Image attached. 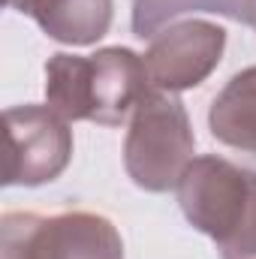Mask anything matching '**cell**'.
Listing matches in <instances>:
<instances>
[{
	"instance_id": "1",
	"label": "cell",
	"mask_w": 256,
	"mask_h": 259,
	"mask_svg": "<svg viewBox=\"0 0 256 259\" xmlns=\"http://www.w3.org/2000/svg\"><path fill=\"white\" fill-rule=\"evenodd\" d=\"M151 91L145 58L124 46H109L88 58L58 52L46 64V106L69 124H130Z\"/></svg>"
},
{
	"instance_id": "2",
	"label": "cell",
	"mask_w": 256,
	"mask_h": 259,
	"mask_svg": "<svg viewBox=\"0 0 256 259\" xmlns=\"http://www.w3.org/2000/svg\"><path fill=\"white\" fill-rule=\"evenodd\" d=\"M175 193L187 223L217 244L220 259H256V172L205 154L187 166Z\"/></svg>"
},
{
	"instance_id": "3",
	"label": "cell",
	"mask_w": 256,
	"mask_h": 259,
	"mask_svg": "<svg viewBox=\"0 0 256 259\" xmlns=\"http://www.w3.org/2000/svg\"><path fill=\"white\" fill-rule=\"evenodd\" d=\"M193 151L196 136L178 94L151 91L130 118L124 139L130 181L145 193H169L196 160Z\"/></svg>"
},
{
	"instance_id": "4",
	"label": "cell",
	"mask_w": 256,
	"mask_h": 259,
	"mask_svg": "<svg viewBox=\"0 0 256 259\" xmlns=\"http://www.w3.org/2000/svg\"><path fill=\"white\" fill-rule=\"evenodd\" d=\"M0 259H124V241L97 211H9L0 220Z\"/></svg>"
},
{
	"instance_id": "5",
	"label": "cell",
	"mask_w": 256,
	"mask_h": 259,
	"mask_svg": "<svg viewBox=\"0 0 256 259\" xmlns=\"http://www.w3.org/2000/svg\"><path fill=\"white\" fill-rule=\"evenodd\" d=\"M72 160V130L52 106L3 112V184L39 187L64 175Z\"/></svg>"
},
{
	"instance_id": "6",
	"label": "cell",
	"mask_w": 256,
	"mask_h": 259,
	"mask_svg": "<svg viewBox=\"0 0 256 259\" xmlns=\"http://www.w3.org/2000/svg\"><path fill=\"white\" fill-rule=\"evenodd\" d=\"M226 52V30L205 18H187L163 27L145 58V69L154 91L181 94L199 88L217 66Z\"/></svg>"
},
{
	"instance_id": "7",
	"label": "cell",
	"mask_w": 256,
	"mask_h": 259,
	"mask_svg": "<svg viewBox=\"0 0 256 259\" xmlns=\"http://www.w3.org/2000/svg\"><path fill=\"white\" fill-rule=\"evenodd\" d=\"M27 15L55 42L97 46L112 27L115 0H33Z\"/></svg>"
},
{
	"instance_id": "8",
	"label": "cell",
	"mask_w": 256,
	"mask_h": 259,
	"mask_svg": "<svg viewBox=\"0 0 256 259\" xmlns=\"http://www.w3.org/2000/svg\"><path fill=\"white\" fill-rule=\"evenodd\" d=\"M208 127L226 148L256 154V66L235 72L214 97Z\"/></svg>"
},
{
	"instance_id": "9",
	"label": "cell",
	"mask_w": 256,
	"mask_h": 259,
	"mask_svg": "<svg viewBox=\"0 0 256 259\" xmlns=\"http://www.w3.org/2000/svg\"><path fill=\"white\" fill-rule=\"evenodd\" d=\"M187 12H217L235 18V0H133V33L139 39H154Z\"/></svg>"
},
{
	"instance_id": "10",
	"label": "cell",
	"mask_w": 256,
	"mask_h": 259,
	"mask_svg": "<svg viewBox=\"0 0 256 259\" xmlns=\"http://www.w3.org/2000/svg\"><path fill=\"white\" fill-rule=\"evenodd\" d=\"M235 21L256 30V0H235Z\"/></svg>"
},
{
	"instance_id": "11",
	"label": "cell",
	"mask_w": 256,
	"mask_h": 259,
	"mask_svg": "<svg viewBox=\"0 0 256 259\" xmlns=\"http://www.w3.org/2000/svg\"><path fill=\"white\" fill-rule=\"evenodd\" d=\"M30 3H33V0H6V6H9V9H15V12H24V15L30 12Z\"/></svg>"
}]
</instances>
